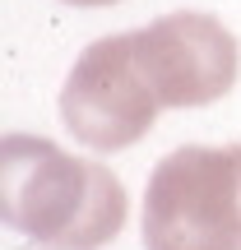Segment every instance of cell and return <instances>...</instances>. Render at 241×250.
<instances>
[{
    "label": "cell",
    "mask_w": 241,
    "mask_h": 250,
    "mask_svg": "<svg viewBox=\"0 0 241 250\" xmlns=\"http://www.w3.org/2000/svg\"><path fill=\"white\" fill-rule=\"evenodd\" d=\"M0 218L61 250H102L125 227V186L102 162L37 134L0 139Z\"/></svg>",
    "instance_id": "1"
},
{
    "label": "cell",
    "mask_w": 241,
    "mask_h": 250,
    "mask_svg": "<svg viewBox=\"0 0 241 250\" xmlns=\"http://www.w3.org/2000/svg\"><path fill=\"white\" fill-rule=\"evenodd\" d=\"M144 250H241V144H186L153 167Z\"/></svg>",
    "instance_id": "2"
},
{
    "label": "cell",
    "mask_w": 241,
    "mask_h": 250,
    "mask_svg": "<svg viewBox=\"0 0 241 250\" xmlns=\"http://www.w3.org/2000/svg\"><path fill=\"white\" fill-rule=\"evenodd\" d=\"M162 102L134 56V33L98 37L70 65L61 88L65 130L98 153H121L153 130Z\"/></svg>",
    "instance_id": "3"
},
{
    "label": "cell",
    "mask_w": 241,
    "mask_h": 250,
    "mask_svg": "<svg viewBox=\"0 0 241 250\" xmlns=\"http://www.w3.org/2000/svg\"><path fill=\"white\" fill-rule=\"evenodd\" d=\"M134 56L162 107H209L227 98L241 70V46L223 19L181 9L134 28Z\"/></svg>",
    "instance_id": "4"
},
{
    "label": "cell",
    "mask_w": 241,
    "mask_h": 250,
    "mask_svg": "<svg viewBox=\"0 0 241 250\" xmlns=\"http://www.w3.org/2000/svg\"><path fill=\"white\" fill-rule=\"evenodd\" d=\"M65 5H84V9H98V5H116V0H65Z\"/></svg>",
    "instance_id": "5"
}]
</instances>
